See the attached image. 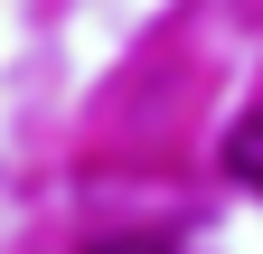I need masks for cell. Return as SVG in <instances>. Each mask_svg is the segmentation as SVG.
<instances>
[{"label":"cell","instance_id":"2","mask_svg":"<svg viewBox=\"0 0 263 254\" xmlns=\"http://www.w3.org/2000/svg\"><path fill=\"white\" fill-rule=\"evenodd\" d=\"M104 254H160V245H151V235H132V245H104Z\"/></svg>","mask_w":263,"mask_h":254},{"label":"cell","instance_id":"1","mask_svg":"<svg viewBox=\"0 0 263 254\" xmlns=\"http://www.w3.org/2000/svg\"><path fill=\"white\" fill-rule=\"evenodd\" d=\"M226 170H235L245 188H263V113H245L235 132H226Z\"/></svg>","mask_w":263,"mask_h":254}]
</instances>
